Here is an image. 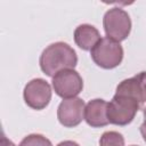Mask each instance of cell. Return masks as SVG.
Listing matches in <instances>:
<instances>
[{"instance_id":"9c48e42d","label":"cell","mask_w":146,"mask_h":146,"mask_svg":"<svg viewBox=\"0 0 146 146\" xmlns=\"http://www.w3.org/2000/svg\"><path fill=\"white\" fill-rule=\"evenodd\" d=\"M100 39L98 30L90 24H81L74 31V41L82 50H91Z\"/></svg>"},{"instance_id":"6da1fadb","label":"cell","mask_w":146,"mask_h":146,"mask_svg":"<svg viewBox=\"0 0 146 146\" xmlns=\"http://www.w3.org/2000/svg\"><path fill=\"white\" fill-rule=\"evenodd\" d=\"M40 68L48 76H55L64 70H73L78 64L75 50L65 42H55L48 46L40 56Z\"/></svg>"},{"instance_id":"4fadbf2b","label":"cell","mask_w":146,"mask_h":146,"mask_svg":"<svg viewBox=\"0 0 146 146\" xmlns=\"http://www.w3.org/2000/svg\"><path fill=\"white\" fill-rule=\"evenodd\" d=\"M57 146H80V145L73 140H64V141H60Z\"/></svg>"},{"instance_id":"30bf717a","label":"cell","mask_w":146,"mask_h":146,"mask_svg":"<svg viewBox=\"0 0 146 146\" xmlns=\"http://www.w3.org/2000/svg\"><path fill=\"white\" fill-rule=\"evenodd\" d=\"M99 146H124V138L120 132L106 131L99 139Z\"/></svg>"},{"instance_id":"ba28073f","label":"cell","mask_w":146,"mask_h":146,"mask_svg":"<svg viewBox=\"0 0 146 146\" xmlns=\"http://www.w3.org/2000/svg\"><path fill=\"white\" fill-rule=\"evenodd\" d=\"M84 120L94 128H100L107 125V103L104 99H92L84 107Z\"/></svg>"},{"instance_id":"277c9868","label":"cell","mask_w":146,"mask_h":146,"mask_svg":"<svg viewBox=\"0 0 146 146\" xmlns=\"http://www.w3.org/2000/svg\"><path fill=\"white\" fill-rule=\"evenodd\" d=\"M103 25L106 36L117 42L125 40L131 31L130 16L125 10L119 7L111 8L105 13Z\"/></svg>"},{"instance_id":"7a4b0ae2","label":"cell","mask_w":146,"mask_h":146,"mask_svg":"<svg viewBox=\"0 0 146 146\" xmlns=\"http://www.w3.org/2000/svg\"><path fill=\"white\" fill-rule=\"evenodd\" d=\"M140 104L132 97L115 94L110 103H107V119L110 123L116 125H125L130 123L137 114Z\"/></svg>"},{"instance_id":"7c38bea8","label":"cell","mask_w":146,"mask_h":146,"mask_svg":"<svg viewBox=\"0 0 146 146\" xmlns=\"http://www.w3.org/2000/svg\"><path fill=\"white\" fill-rule=\"evenodd\" d=\"M1 146H15V144L11 140H9L5 135H2V137H1Z\"/></svg>"},{"instance_id":"3957f363","label":"cell","mask_w":146,"mask_h":146,"mask_svg":"<svg viewBox=\"0 0 146 146\" xmlns=\"http://www.w3.org/2000/svg\"><path fill=\"white\" fill-rule=\"evenodd\" d=\"M92 60L103 68L110 70L119 66L123 59V48L120 42L110 38H102L91 49Z\"/></svg>"},{"instance_id":"52a82bcc","label":"cell","mask_w":146,"mask_h":146,"mask_svg":"<svg viewBox=\"0 0 146 146\" xmlns=\"http://www.w3.org/2000/svg\"><path fill=\"white\" fill-rule=\"evenodd\" d=\"M84 102L81 98L73 97L60 102L57 108V119L66 128L79 125L84 119Z\"/></svg>"},{"instance_id":"8fae6325","label":"cell","mask_w":146,"mask_h":146,"mask_svg":"<svg viewBox=\"0 0 146 146\" xmlns=\"http://www.w3.org/2000/svg\"><path fill=\"white\" fill-rule=\"evenodd\" d=\"M18 146H52L51 141L42 135L31 133L22 139Z\"/></svg>"},{"instance_id":"9a60e30c","label":"cell","mask_w":146,"mask_h":146,"mask_svg":"<svg viewBox=\"0 0 146 146\" xmlns=\"http://www.w3.org/2000/svg\"><path fill=\"white\" fill-rule=\"evenodd\" d=\"M144 117H145V120H146V107L144 108Z\"/></svg>"},{"instance_id":"5bb4252c","label":"cell","mask_w":146,"mask_h":146,"mask_svg":"<svg viewBox=\"0 0 146 146\" xmlns=\"http://www.w3.org/2000/svg\"><path fill=\"white\" fill-rule=\"evenodd\" d=\"M140 133H141L144 140L146 141V120H145V121L143 122V124L140 125Z\"/></svg>"},{"instance_id":"2e32d148","label":"cell","mask_w":146,"mask_h":146,"mask_svg":"<svg viewBox=\"0 0 146 146\" xmlns=\"http://www.w3.org/2000/svg\"><path fill=\"white\" fill-rule=\"evenodd\" d=\"M130 146H136V145H130Z\"/></svg>"},{"instance_id":"8992f818","label":"cell","mask_w":146,"mask_h":146,"mask_svg":"<svg viewBox=\"0 0 146 146\" xmlns=\"http://www.w3.org/2000/svg\"><path fill=\"white\" fill-rule=\"evenodd\" d=\"M23 97L29 107L36 111L43 110L51 99L50 84L43 79H33L25 86Z\"/></svg>"},{"instance_id":"5b68a950","label":"cell","mask_w":146,"mask_h":146,"mask_svg":"<svg viewBox=\"0 0 146 146\" xmlns=\"http://www.w3.org/2000/svg\"><path fill=\"white\" fill-rule=\"evenodd\" d=\"M52 88L55 92L64 98H73L82 91L83 80L74 70H64L52 76Z\"/></svg>"}]
</instances>
